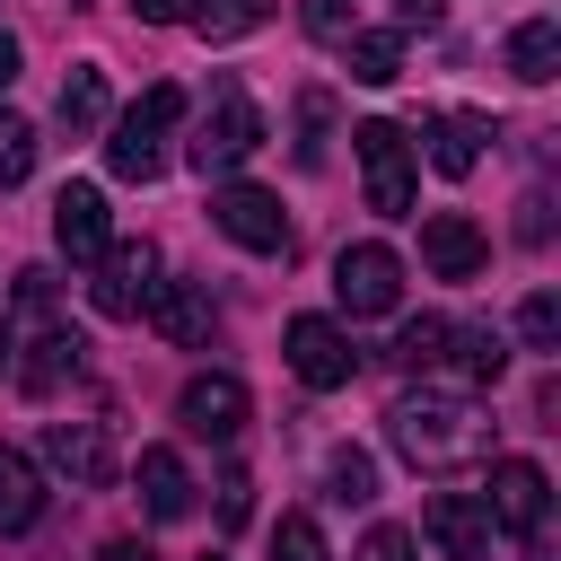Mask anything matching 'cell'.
<instances>
[{
  "instance_id": "cell-1",
  "label": "cell",
  "mask_w": 561,
  "mask_h": 561,
  "mask_svg": "<svg viewBox=\"0 0 561 561\" xmlns=\"http://www.w3.org/2000/svg\"><path fill=\"white\" fill-rule=\"evenodd\" d=\"M491 412L473 403V394H456V386H403L394 403H386V438L421 465V473H473V465H491Z\"/></svg>"
},
{
  "instance_id": "cell-2",
  "label": "cell",
  "mask_w": 561,
  "mask_h": 561,
  "mask_svg": "<svg viewBox=\"0 0 561 561\" xmlns=\"http://www.w3.org/2000/svg\"><path fill=\"white\" fill-rule=\"evenodd\" d=\"M175 114H184V88H149L131 114H114V131H105V167L123 175V184H149L158 167H167V131H175Z\"/></svg>"
},
{
  "instance_id": "cell-3",
  "label": "cell",
  "mask_w": 561,
  "mask_h": 561,
  "mask_svg": "<svg viewBox=\"0 0 561 561\" xmlns=\"http://www.w3.org/2000/svg\"><path fill=\"white\" fill-rule=\"evenodd\" d=\"M263 140H272V131H263L254 96H245L237 79H219V88H210V114H202V131H193V149H184V158H193L202 175H228V167H245Z\"/></svg>"
},
{
  "instance_id": "cell-4",
  "label": "cell",
  "mask_w": 561,
  "mask_h": 561,
  "mask_svg": "<svg viewBox=\"0 0 561 561\" xmlns=\"http://www.w3.org/2000/svg\"><path fill=\"white\" fill-rule=\"evenodd\" d=\"M351 158H359V175H368V210L377 219H403L412 210V140H403V123H359L351 131Z\"/></svg>"
},
{
  "instance_id": "cell-5",
  "label": "cell",
  "mask_w": 561,
  "mask_h": 561,
  "mask_svg": "<svg viewBox=\"0 0 561 561\" xmlns=\"http://www.w3.org/2000/svg\"><path fill=\"white\" fill-rule=\"evenodd\" d=\"M210 219H219V237H237L245 254H289V210H280V193H263V184H219V193H210Z\"/></svg>"
},
{
  "instance_id": "cell-6",
  "label": "cell",
  "mask_w": 561,
  "mask_h": 561,
  "mask_svg": "<svg viewBox=\"0 0 561 561\" xmlns=\"http://www.w3.org/2000/svg\"><path fill=\"white\" fill-rule=\"evenodd\" d=\"M333 298H342L351 316H394V298H403V254H394V245H342V254H333Z\"/></svg>"
},
{
  "instance_id": "cell-7",
  "label": "cell",
  "mask_w": 561,
  "mask_h": 561,
  "mask_svg": "<svg viewBox=\"0 0 561 561\" xmlns=\"http://www.w3.org/2000/svg\"><path fill=\"white\" fill-rule=\"evenodd\" d=\"M149 289H158V245H149V237H123V245L96 254V280H88L96 316H140Z\"/></svg>"
},
{
  "instance_id": "cell-8",
  "label": "cell",
  "mask_w": 561,
  "mask_h": 561,
  "mask_svg": "<svg viewBox=\"0 0 561 561\" xmlns=\"http://www.w3.org/2000/svg\"><path fill=\"white\" fill-rule=\"evenodd\" d=\"M289 368H298V386H316V394H333V386H351V368H359V351H351V333L333 324V316H289Z\"/></svg>"
},
{
  "instance_id": "cell-9",
  "label": "cell",
  "mask_w": 561,
  "mask_h": 561,
  "mask_svg": "<svg viewBox=\"0 0 561 561\" xmlns=\"http://www.w3.org/2000/svg\"><path fill=\"white\" fill-rule=\"evenodd\" d=\"M482 508H491V526H508V535H543V517H552V473L526 465V456H500Z\"/></svg>"
},
{
  "instance_id": "cell-10",
  "label": "cell",
  "mask_w": 561,
  "mask_h": 561,
  "mask_svg": "<svg viewBox=\"0 0 561 561\" xmlns=\"http://www.w3.org/2000/svg\"><path fill=\"white\" fill-rule=\"evenodd\" d=\"M421 535H430V552L438 561H491V508H482V491H438L430 508H421Z\"/></svg>"
},
{
  "instance_id": "cell-11",
  "label": "cell",
  "mask_w": 561,
  "mask_h": 561,
  "mask_svg": "<svg viewBox=\"0 0 561 561\" xmlns=\"http://www.w3.org/2000/svg\"><path fill=\"white\" fill-rule=\"evenodd\" d=\"M44 465H53V473H70L79 491H105V482H114L105 421H44Z\"/></svg>"
},
{
  "instance_id": "cell-12",
  "label": "cell",
  "mask_w": 561,
  "mask_h": 561,
  "mask_svg": "<svg viewBox=\"0 0 561 561\" xmlns=\"http://www.w3.org/2000/svg\"><path fill=\"white\" fill-rule=\"evenodd\" d=\"M245 412H254V403H245V386H237L228 368H210V377H193V386L175 394V421H184L193 438H237Z\"/></svg>"
},
{
  "instance_id": "cell-13",
  "label": "cell",
  "mask_w": 561,
  "mask_h": 561,
  "mask_svg": "<svg viewBox=\"0 0 561 561\" xmlns=\"http://www.w3.org/2000/svg\"><path fill=\"white\" fill-rule=\"evenodd\" d=\"M53 245H61L70 263H96V254L114 245V228H105V193H96V184H61V193H53Z\"/></svg>"
},
{
  "instance_id": "cell-14",
  "label": "cell",
  "mask_w": 561,
  "mask_h": 561,
  "mask_svg": "<svg viewBox=\"0 0 561 561\" xmlns=\"http://www.w3.org/2000/svg\"><path fill=\"white\" fill-rule=\"evenodd\" d=\"M421 263H430L438 280H473V272L491 263V245H482V228H473L465 210H438V219L421 228Z\"/></svg>"
},
{
  "instance_id": "cell-15",
  "label": "cell",
  "mask_w": 561,
  "mask_h": 561,
  "mask_svg": "<svg viewBox=\"0 0 561 561\" xmlns=\"http://www.w3.org/2000/svg\"><path fill=\"white\" fill-rule=\"evenodd\" d=\"M140 316H149L175 351H202V342H210V289H202V280H158Z\"/></svg>"
},
{
  "instance_id": "cell-16",
  "label": "cell",
  "mask_w": 561,
  "mask_h": 561,
  "mask_svg": "<svg viewBox=\"0 0 561 561\" xmlns=\"http://www.w3.org/2000/svg\"><path fill=\"white\" fill-rule=\"evenodd\" d=\"M421 140H430V167H438V175H473V167H482L491 123H482V114H430V123H421Z\"/></svg>"
},
{
  "instance_id": "cell-17",
  "label": "cell",
  "mask_w": 561,
  "mask_h": 561,
  "mask_svg": "<svg viewBox=\"0 0 561 561\" xmlns=\"http://www.w3.org/2000/svg\"><path fill=\"white\" fill-rule=\"evenodd\" d=\"M35 517H44V473H35V456L0 447V535H26Z\"/></svg>"
},
{
  "instance_id": "cell-18",
  "label": "cell",
  "mask_w": 561,
  "mask_h": 561,
  "mask_svg": "<svg viewBox=\"0 0 561 561\" xmlns=\"http://www.w3.org/2000/svg\"><path fill=\"white\" fill-rule=\"evenodd\" d=\"M88 368V333H70V324H44V342H35V359L18 368L26 377V394H53L61 377H79Z\"/></svg>"
},
{
  "instance_id": "cell-19",
  "label": "cell",
  "mask_w": 561,
  "mask_h": 561,
  "mask_svg": "<svg viewBox=\"0 0 561 561\" xmlns=\"http://www.w3.org/2000/svg\"><path fill=\"white\" fill-rule=\"evenodd\" d=\"M140 500H149V517H184L193 508V473H184L175 447H140Z\"/></svg>"
},
{
  "instance_id": "cell-20",
  "label": "cell",
  "mask_w": 561,
  "mask_h": 561,
  "mask_svg": "<svg viewBox=\"0 0 561 561\" xmlns=\"http://www.w3.org/2000/svg\"><path fill=\"white\" fill-rule=\"evenodd\" d=\"M508 70H517L526 88H543V79L561 70V18H526V26L508 35Z\"/></svg>"
},
{
  "instance_id": "cell-21",
  "label": "cell",
  "mask_w": 561,
  "mask_h": 561,
  "mask_svg": "<svg viewBox=\"0 0 561 561\" xmlns=\"http://www.w3.org/2000/svg\"><path fill=\"white\" fill-rule=\"evenodd\" d=\"M342 53H351V79H359V88H394V79H403V35H368V26H351Z\"/></svg>"
},
{
  "instance_id": "cell-22",
  "label": "cell",
  "mask_w": 561,
  "mask_h": 561,
  "mask_svg": "<svg viewBox=\"0 0 561 561\" xmlns=\"http://www.w3.org/2000/svg\"><path fill=\"white\" fill-rule=\"evenodd\" d=\"M447 351H456V324H447V316H412V324L394 333V359H403V368H421V377H430V368H447Z\"/></svg>"
},
{
  "instance_id": "cell-23",
  "label": "cell",
  "mask_w": 561,
  "mask_h": 561,
  "mask_svg": "<svg viewBox=\"0 0 561 561\" xmlns=\"http://www.w3.org/2000/svg\"><path fill=\"white\" fill-rule=\"evenodd\" d=\"M61 123H70V131H96V123H105V70H96V61H79V70L61 79Z\"/></svg>"
},
{
  "instance_id": "cell-24",
  "label": "cell",
  "mask_w": 561,
  "mask_h": 561,
  "mask_svg": "<svg viewBox=\"0 0 561 561\" xmlns=\"http://www.w3.org/2000/svg\"><path fill=\"white\" fill-rule=\"evenodd\" d=\"M272 18V0H202L184 26H202V44H228V35H245V26H263Z\"/></svg>"
},
{
  "instance_id": "cell-25",
  "label": "cell",
  "mask_w": 561,
  "mask_h": 561,
  "mask_svg": "<svg viewBox=\"0 0 561 561\" xmlns=\"http://www.w3.org/2000/svg\"><path fill=\"white\" fill-rule=\"evenodd\" d=\"M456 342H465V377H473V386H500L508 333H500V324H456Z\"/></svg>"
},
{
  "instance_id": "cell-26",
  "label": "cell",
  "mask_w": 561,
  "mask_h": 561,
  "mask_svg": "<svg viewBox=\"0 0 561 561\" xmlns=\"http://www.w3.org/2000/svg\"><path fill=\"white\" fill-rule=\"evenodd\" d=\"M324 482H333V500H342V508H368V500H377V465H368V447H333Z\"/></svg>"
},
{
  "instance_id": "cell-27",
  "label": "cell",
  "mask_w": 561,
  "mask_h": 561,
  "mask_svg": "<svg viewBox=\"0 0 561 561\" xmlns=\"http://www.w3.org/2000/svg\"><path fill=\"white\" fill-rule=\"evenodd\" d=\"M35 175V123L0 105V184H26Z\"/></svg>"
},
{
  "instance_id": "cell-28",
  "label": "cell",
  "mask_w": 561,
  "mask_h": 561,
  "mask_svg": "<svg viewBox=\"0 0 561 561\" xmlns=\"http://www.w3.org/2000/svg\"><path fill=\"white\" fill-rule=\"evenodd\" d=\"M324 140H333V96H324V88H307V96H298V167H316V158H324Z\"/></svg>"
},
{
  "instance_id": "cell-29",
  "label": "cell",
  "mask_w": 561,
  "mask_h": 561,
  "mask_svg": "<svg viewBox=\"0 0 561 561\" xmlns=\"http://www.w3.org/2000/svg\"><path fill=\"white\" fill-rule=\"evenodd\" d=\"M517 333H526L535 351H561V298H552V289H535V298L517 307Z\"/></svg>"
},
{
  "instance_id": "cell-30",
  "label": "cell",
  "mask_w": 561,
  "mask_h": 561,
  "mask_svg": "<svg viewBox=\"0 0 561 561\" xmlns=\"http://www.w3.org/2000/svg\"><path fill=\"white\" fill-rule=\"evenodd\" d=\"M272 561H324V535H316V517H298V508H289V517L272 526Z\"/></svg>"
},
{
  "instance_id": "cell-31",
  "label": "cell",
  "mask_w": 561,
  "mask_h": 561,
  "mask_svg": "<svg viewBox=\"0 0 561 561\" xmlns=\"http://www.w3.org/2000/svg\"><path fill=\"white\" fill-rule=\"evenodd\" d=\"M245 508H254V482H245V465H228L219 473V526H245Z\"/></svg>"
},
{
  "instance_id": "cell-32",
  "label": "cell",
  "mask_w": 561,
  "mask_h": 561,
  "mask_svg": "<svg viewBox=\"0 0 561 561\" xmlns=\"http://www.w3.org/2000/svg\"><path fill=\"white\" fill-rule=\"evenodd\" d=\"M307 35L316 44H342L351 35V0H307Z\"/></svg>"
},
{
  "instance_id": "cell-33",
  "label": "cell",
  "mask_w": 561,
  "mask_h": 561,
  "mask_svg": "<svg viewBox=\"0 0 561 561\" xmlns=\"http://www.w3.org/2000/svg\"><path fill=\"white\" fill-rule=\"evenodd\" d=\"M18 307H26V316H53V272H44V263L18 272Z\"/></svg>"
},
{
  "instance_id": "cell-34",
  "label": "cell",
  "mask_w": 561,
  "mask_h": 561,
  "mask_svg": "<svg viewBox=\"0 0 561 561\" xmlns=\"http://www.w3.org/2000/svg\"><path fill=\"white\" fill-rule=\"evenodd\" d=\"M359 561H412V535H403V526H368Z\"/></svg>"
},
{
  "instance_id": "cell-35",
  "label": "cell",
  "mask_w": 561,
  "mask_h": 561,
  "mask_svg": "<svg viewBox=\"0 0 561 561\" xmlns=\"http://www.w3.org/2000/svg\"><path fill=\"white\" fill-rule=\"evenodd\" d=\"M517 210H526V219H517V237H526V245H543V237H552V202H543V193H526Z\"/></svg>"
},
{
  "instance_id": "cell-36",
  "label": "cell",
  "mask_w": 561,
  "mask_h": 561,
  "mask_svg": "<svg viewBox=\"0 0 561 561\" xmlns=\"http://www.w3.org/2000/svg\"><path fill=\"white\" fill-rule=\"evenodd\" d=\"M131 9H140V18H149V26H184V18H193V9H202V0H131Z\"/></svg>"
},
{
  "instance_id": "cell-37",
  "label": "cell",
  "mask_w": 561,
  "mask_h": 561,
  "mask_svg": "<svg viewBox=\"0 0 561 561\" xmlns=\"http://www.w3.org/2000/svg\"><path fill=\"white\" fill-rule=\"evenodd\" d=\"M96 561H158V552H149V543H140V535H123V543H105V552H96Z\"/></svg>"
},
{
  "instance_id": "cell-38",
  "label": "cell",
  "mask_w": 561,
  "mask_h": 561,
  "mask_svg": "<svg viewBox=\"0 0 561 561\" xmlns=\"http://www.w3.org/2000/svg\"><path fill=\"white\" fill-rule=\"evenodd\" d=\"M0 377H18V324L0 316Z\"/></svg>"
},
{
  "instance_id": "cell-39",
  "label": "cell",
  "mask_w": 561,
  "mask_h": 561,
  "mask_svg": "<svg viewBox=\"0 0 561 561\" xmlns=\"http://www.w3.org/2000/svg\"><path fill=\"white\" fill-rule=\"evenodd\" d=\"M403 26H438V0H403Z\"/></svg>"
},
{
  "instance_id": "cell-40",
  "label": "cell",
  "mask_w": 561,
  "mask_h": 561,
  "mask_svg": "<svg viewBox=\"0 0 561 561\" xmlns=\"http://www.w3.org/2000/svg\"><path fill=\"white\" fill-rule=\"evenodd\" d=\"M18 79V35H0V88Z\"/></svg>"
},
{
  "instance_id": "cell-41",
  "label": "cell",
  "mask_w": 561,
  "mask_h": 561,
  "mask_svg": "<svg viewBox=\"0 0 561 561\" xmlns=\"http://www.w3.org/2000/svg\"><path fill=\"white\" fill-rule=\"evenodd\" d=\"M202 561H219V552H202Z\"/></svg>"
}]
</instances>
